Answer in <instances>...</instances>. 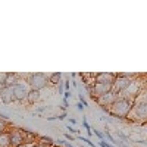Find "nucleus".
Returning a JSON list of instances; mask_svg holds the SVG:
<instances>
[{
  "instance_id": "nucleus-36",
  "label": "nucleus",
  "mask_w": 147,
  "mask_h": 147,
  "mask_svg": "<svg viewBox=\"0 0 147 147\" xmlns=\"http://www.w3.org/2000/svg\"><path fill=\"white\" fill-rule=\"evenodd\" d=\"M81 147H85V146H84V144H81Z\"/></svg>"
},
{
  "instance_id": "nucleus-32",
  "label": "nucleus",
  "mask_w": 147,
  "mask_h": 147,
  "mask_svg": "<svg viewBox=\"0 0 147 147\" xmlns=\"http://www.w3.org/2000/svg\"><path fill=\"white\" fill-rule=\"evenodd\" d=\"M62 103H63V106H62V107H63V109H66V107H68V106H69V102H68V100H66V99H63V102H62Z\"/></svg>"
},
{
  "instance_id": "nucleus-31",
  "label": "nucleus",
  "mask_w": 147,
  "mask_h": 147,
  "mask_svg": "<svg viewBox=\"0 0 147 147\" xmlns=\"http://www.w3.org/2000/svg\"><path fill=\"white\" fill-rule=\"evenodd\" d=\"M69 97H71V91H65V93H63V99H66V100H68Z\"/></svg>"
},
{
  "instance_id": "nucleus-15",
  "label": "nucleus",
  "mask_w": 147,
  "mask_h": 147,
  "mask_svg": "<svg viewBox=\"0 0 147 147\" xmlns=\"http://www.w3.org/2000/svg\"><path fill=\"white\" fill-rule=\"evenodd\" d=\"M103 136H105V138L107 140V143H110V144H112V146H116V138L112 136V134H110L109 131H103Z\"/></svg>"
},
{
  "instance_id": "nucleus-27",
  "label": "nucleus",
  "mask_w": 147,
  "mask_h": 147,
  "mask_svg": "<svg viewBox=\"0 0 147 147\" xmlns=\"http://www.w3.org/2000/svg\"><path fill=\"white\" fill-rule=\"evenodd\" d=\"M66 129H68V132H69V134H71V132H74V134H77V129L74 128L72 125H68V127H66Z\"/></svg>"
},
{
  "instance_id": "nucleus-17",
  "label": "nucleus",
  "mask_w": 147,
  "mask_h": 147,
  "mask_svg": "<svg viewBox=\"0 0 147 147\" xmlns=\"http://www.w3.org/2000/svg\"><path fill=\"white\" fill-rule=\"evenodd\" d=\"M38 140H40V143L41 144H44V146H53V140L50 138V137H38Z\"/></svg>"
},
{
  "instance_id": "nucleus-23",
  "label": "nucleus",
  "mask_w": 147,
  "mask_h": 147,
  "mask_svg": "<svg viewBox=\"0 0 147 147\" xmlns=\"http://www.w3.org/2000/svg\"><path fill=\"white\" fill-rule=\"evenodd\" d=\"M94 134L97 137H99V140H105V136H103V132L102 131H99V129H94Z\"/></svg>"
},
{
  "instance_id": "nucleus-8",
  "label": "nucleus",
  "mask_w": 147,
  "mask_h": 147,
  "mask_svg": "<svg viewBox=\"0 0 147 147\" xmlns=\"http://www.w3.org/2000/svg\"><path fill=\"white\" fill-rule=\"evenodd\" d=\"M25 143L24 138V129H15L10 132V147H18Z\"/></svg>"
},
{
  "instance_id": "nucleus-5",
  "label": "nucleus",
  "mask_w": 147,
  "mask_h": 147,
  "mask_svg": "<svg viewBox=\"0 0 147 147\" xmlns=\"http://www.w3.org/2000/svg\"><path fill=\"white\" fill-rule=\"evenodd\" d=\"M112 85L113 84H109V82H94L91 85V91H90V96L93 99H97L109 91H112Z\"/></svg>"
},
{
  "instance_id": "nucleus-12",
  "label": "nucleus",
  "mask_w": 147,
  "mask_h": 147,
  "mask_svg": "<svg viewBox=\"0 0 147 147\" xmlns=\"http://www.w3.org/2000/svg\"><path fill=\"white\" fill-rule=\"evenodd\" d=\"M18 80H19V77L16 75V74H6V78H5V87H13Z\"/></svg>"
},
{
  "instance_id": "nucleus-10",
  "label": "nucleus",
  "mask_w": 147,
  "mask_h": 147,
  "mask_svg": "<svg viewBox=\"0 0 147 147\" xmlns=\"http://www.w3.org/2000/svg\"><path fill=\"white\" fill-rule=\"evenodd\" d=\"M115 77H116V74H105V72L96 74L94 82H109V84H113Z\"/></svg>"
},
{
  "instance_id": "nucleus-30",
  "label": "nucleus",
  "mask_w": 147,
  "mask_h": 147,
  "mask_svg": "<svg viewBox=\"0 0 147 147\" xmlns=\"http://www.w3.org/2000/svg\"><path fill=\"white\" fill-rule=\"evenodd\" d=\"M77 109L80 110V112H82V110H84V106H82V103H80V102H78V103H77Z\"/></svg>"
},
{
  "instance_id": "nucleus-9",
  "label": "nucleus",
  "mask_w": 147,
  "mask_h": 147,
  "mask_svg": "<svg viewBox=\"0 0 147 147\" xmlns=\"http://www.w3.org/2000/svg\"><path fill=\"white\" fill-rule=\"evenodd\" d=\"M0 100H2L3 103H6V105H9V103H12V102H15L12 87H5L2 91H0Z\"/></svg>"
},
{
  "instance_id": "nucleus-26",
  "label": "nucleus",
  "mask_w": 147,
  "mask_h": 147,
  "mask_svg": "<svg viewBox=\"0 0 147 147\" xmlns=\"http://www.w3.org/2000/svg\"><path fill=\"white\" fill-rule=\"evenodd\" d=\"M65 140H66V141H69V140L74 141V140H75V137H74L72 134H69V132H65Z\"/></svg>"
},
{
  "instance_id": "nucleus-35",
  "label": "nucleus",
  "mask_w": 147,
  "mask_h": 147,
  "mask_svg": "<svg viewBox=\"0 0 147 147\" xmlns=\"http://www.w3.org/2000/svg\"><path fill=\"white\" fill-rule=\"evenodd\" d=\"M55 119H57V116H49L47 118V121H55Z\"/></svg>"
},
{
  "instance_id": "nucleus-6",
  "label": "nucleus",
  "mask_w": 147,
  "mask_h": 147,
  "mask_svg": "<svg viewBox=\"0 0 147 147\" xmlns=\"http://www.w3.org/2000/svg\"><path fill=\"white\" fill-rule=\"evenodd\" d=\"M132 116L136 119H146L147 121V99H143L140 102H134V107H132Z\"/></svg>"
},
{
  "instance_id": "nucleus-2",
  "label": "nucleus",
  "mask_w": 147,
  "mask_h": 147,
  "mask_svg": "<svg viewBox=\"0 0 147 147\" xmlns=\"http://www.w3.org/2000/svg\"><path fill=\"white\" fill-rule=\"evenodd\" d=\"M132 78H134V75H129V74H116L113 85H112V91L116 93L118 96H121L129 87V84L132 82Z\"/></svg>"
},
{
  "instance_id": "nucleus-11",
  "label": "nucleus",
  "mask_w": 147,
  "mask_h": 147,
  "mask_svg": "<svg viewBox=\"0 0 147 147\" xmlns=\"http://www.w3.org/2000/svg\"><path fill=\"white\" fill-rule=\"evenodd\" d=\"M40 100V91H37V90H30L28 96H27V103L28 105H34L35 102H38Z\"/></svg>"
},
{
  "instance_id": "nucleus-19",
  "label": "nucleus",
  "mask_w": 147,
  "mask_h": 147,
  "mask_svg": "<svg viewBox=\"0 0 147 147\" xmlns=\"http://www.w3.org/2000/svg\"><path fill=\"white\" fill-rule=\"evenodd\" d=\"M82 125H84V128H85V129H87V134H88V137H91V136H93V131H91V127L88 125V122L85 121V118L82 119Z\"/></svg>"
},
{
  "instance_id": "nucleus-20",
  "label": "nucleus",
  "mask_w": 147,
  "mask_h": 147,
  "mask_svg": "<svg viewBox=\"0 0 147 147\" xmlns=\"http://www.w3.org/2000/svg\"><path fill=\"white\" fill-rule=\"evenodd\" d=\"M6 128H7V121H5V119H0V134L6 132Z\"/></svg>"
},
{
  "instance_id": "nucleus-1",
  "label": "nucleus",
  "mask_w": 147,
  "mask_h": 147,
  "mask_svg": "<svg viewBox=\"0 0 147 147\" xmlns=\"http://www.w3.org/2000/svg\"><path fill=\"white\" fill-rule=\"evenodd\" d=\"M132 107H134V99H128V97L119 96L118 100L110 107H107V113L113 118L127 119L132 112Z\"/></svg>"
},
{
  "instance_id": "nucleus-33",
  "label": "nucleus",
  "mask_w": 147,
  "mask_h": 147,
  "mask_svg": "<svg viewBox=\"0 0 147 147\" xmlns=\"http://www.w3.org/2000/svg\"><path fill=\"white\" fill-rule=\"evenodd\" d=\"M69 122H71V124H69V125H75V124H77V121H75V119H74V118H69Z\"/></svg>"
},
{
  "instance_id": "nucleus-22",
  "label": "nucleus",
  "mask_w": 147,
  "mask_h": 147,
  "mask_svg": "<svg viewBox=\"0 0 147 147\" xmlns=\"http://www.w3.org/2000/svg\"><path fill=\"white\" fill-rule=\"evenodd\" d=\"M57 143L60 144V146H63V147H74L71 143H68L66 140H57Z\"/></svg>"
},
{
  "instance_id": "nucleus-28",
  "label": "nucleus",
  "mask_w": 147,
  "mask_h": 147,
  "mask_svg": "<svg viewBox=\"0 0 147 147\" xmlns=\"http://www.w3.org/2000/svg\"><path fill=\"white\" fill-rule=\"evenodd\" d=\"M46 109H47V106H41V107H38V109L35 110V113H43Z\"/></svg>"
},
{
  "instance_id": "nucleus-37",
  "label": "nucleus",
  "mask_w": 147,
  "mask_h": 147,
  "mask_svg": "<svg viewBox=\"0 0 147 147\" xmlns=\"http://www.w3.org/2000/svg\"><path fill=\"white\" fill-rule=\"evenodd\" d=\"M146 131H147V129H146Z\"/></svg>"
},
{
  "instance_id": "nucleus-7",
  "label": "nucleus",
  "mask_w": 147,
  "mask_h": 147,
  "mask_svg": "<svg viewBox=\"0 0 147 147\" xmlns=\"http://www.w3.org/2000/svg\"><path fill=\"white\" fill-rule=\"evenodd\" d=\"M118 94L116 93H113V91H109V93H106V94H103V96H100V97H97V99H94L97 103H99L102 107H105V106H107V107H110L116 100H118Z\"/></svg>"
},
{
  "instance_id": "nucleus-34",
  "label": "nucleus",
  "mask_w": 147,
  "mask_h": 147,
  "mask_svg": "<svg viewBox=\"0 0 147 147\" xmlns=\"http://www.w3.org/2000/svg\"><path fill=\"white\" fill-rule=\"evenodd\" d=\"M34 147H47V146H44V144H41V143H35Z\"/></svg>"
},
{
  "instance_id": "nucleus-4",
  "label": "nucleus",
  "mask_w": 147,
  "mask_h": 147,
  "mask_svg": "<svg viewBox=\"0 0 147 147\" xmlns=\"http://www.w3.org/2000/svg\"><path fill=\"white\" fill-rule=\"evenodd\" d=\"M27 81L30 84L31 90L40 91V90H43V88L47 87V84H49V75H46V74H40V72L31 74V75L27 77Z\"/></svg>"
},
{
  "instance_id": "nucleus-3",
  "label": "nucleus",
  "mask_w": 147,
  "mask_h": 147,
  "mask_svg": "<svg viewBox=\"0 0 147 147\" xmlns=\"http://www.w3.org/2000/svg\"><path fill=\"white\" fill-rule=\"evenodd\" d=\"M30 90H31V87H30V84H28L27 80H18L16 84L12 87L15 102H25Z\"/></svg>"
},
{
  "instance_id": "nucleus-16",
  "label": "nucleus",
  "mask_w": 147,
  "mask_h": 147,
  "mask_svg": "<svg viewBox=\"0 0 147 147\" xmlns=\"http://www.w3.org/2000/svg\"><path fill=\"white\" fill-rule=\"evenodd\" d=\"M116 136H118V140H121L122 143H128L129 141V136H127V134H124L121 129H116Z\"/></svg>"
},
{
  "instance_id": "nucleus-21",
  "label": "nucleus",
  "mask_w": 147,
  "mask_h": 147,
  "mask_svg": "<svg viewBox=\"0 0 147 147\" xmlns=\"http://www.w3.org/2000/svg\"><path fill=\"white\" fill-rule=\"evenodd\" d=\"M99 146H100V147H115V146H112L110 143H107V141H105V140H99Z\"/></svg>"
},
{
  "instance_id": "nucleus-24",
  "label": "nucleus",
  "mask_w": 147,
  "mask_h": 147,
  "mask_svg": "<svg viewBox=\"0 0 147 147\" xmlns=\"http://www.w3.org/2000/svg\"><path fill=\"white\" fill-rule=\"evenodd\" d=\"M63 90H65V87H63V81H62V82H59V85H57V91H59V94H63Z\"/></svg>"
},
{
  "instance_id": "nucleus-13",
  "label": "nucleus",
  "mask_w": 147,
  "mask_h": 147,
  "mask_svg": "<svg viewBox=\"0 0 147 147\" xmlns=\"http://www.w3.org/2000/svg\"><path fill=\"white\" fill-rule=\"evenodd\" d=\"M59 82H62V74L60 72H53V74L49 75V84L59 85Z\"/></svg>"
},
{
  "instance_id": "nucleus-14",
  "label": "nucleus",
  "mask_w": 147,
  "mask_h": 147,
  "mask_svg": "<svg viewBox=\"0 0 147 147\" xmlns=\"http://www.w3.org/2000/svg\"><path fill=\"white\" fill-rule=\"evenodd\" d=\"M0 147H10V132L0 134Z\"/></svg>"
},
{
  "instance_id": "nucleus-25",
  "label": "nucleus",
  "mask_w": 147,
  "mask_h": 147,
  "mask_svg": "<svg viewBox=\"0 0 147 147\" xmlns=\"http://www.w3.org/2000/svg\"><path fill=\"white\" fill-rule=\"evenodd\" d=\"M78 97H80V103H82V106H84V107H85V106H88V103H87V100H85V99H84V96H82V94H80Z\"/></svg>"
},
{
  "instance_id": "nucleus-29",
  "label": "nucleus",
  "mask_w": 147,
  "mask_h": 147,
  "mask_svg": "<svg viewBox=\"0 0 147 147\" xmlns=\"http://www.w3.org/2000/svg\"><path fill=\"white\" fill-rule=\"evenodd\" d=\"M65 118H66V112H62V113H60V115L57 116V119H59V121H63Z\"/></svg>"
},
{
  "instance_id": "nucleus-18",
  "label": "nucleus",
  "mask_w": 147,
  "mask_h": 147,
  "mask_svg": "<svg viewBox=\"0 0 147 147\" xmlns=\"http://www.w3.org/2000/svg\"><path fill=\"white\" fill-rule=\"evenodd\" d=\"M80 141H82V143H85V144H87V146H90V147H96V144L90 140V138H87V137H82V136H78L77 137Z\"/></svg>"
}]
</instances>
